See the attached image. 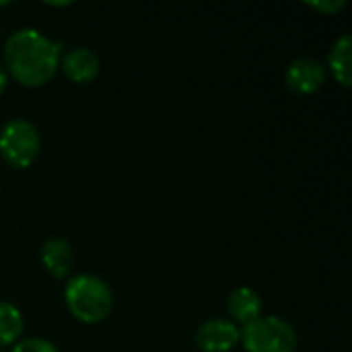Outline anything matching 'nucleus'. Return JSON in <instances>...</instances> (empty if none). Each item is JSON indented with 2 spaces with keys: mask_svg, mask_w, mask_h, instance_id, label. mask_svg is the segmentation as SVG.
Instances as JSON below:
<instances>
[{
  "mask_svg": "<svg viewBox=\"0 0 352 352\" xmlns=\"http://www.w3.org/2000/svg\"><path fill=\"white\" fill-rule=\"evenodd\" d=\"M41 264L45 266V270L62 280V278H68L70 274V268H72V248L66 239H60V237H52L47 239L43 245H41Z\"/></svg>",
  "mask_w": 352,
  "mask_h": 352,
  "instance_id": "8",
  "label": "nucleus"
},
{
  "mask_svg": "<svg viewBox=\"0 0 352 352\" xmlns=\"http://www.w3.org/2000/svg\"><path fill=\"white\" fill-rule=\"evenodd\" d=\"M6 4H10V2H0V6H6Z\"/></svg>",
  "mask_w": 352,
  "mask_h": 352,
  "instance_id": "16",
  "label": "nucleus"
},
{
  "mask_svg": "<svg viewBox=\"0 0 352 352\" xmlns=\"http://www.w3.org/2000/svg\"><path fill=\"white\" fill-rule=\"evenodd\" d=\"M64 301L78 322L99 324L109 316L113 295L103 278L95 274H76L66 283Z\"/></svg>",
  "mask_w": 352,
  "mask_h": 352,
  "instance_id": "2",
  "label": "nucleus"
},
{
  "mask_svg": "<svg viewBox=\"0 0 352 352\" xmlns=\"http://www.w3.org/2000/svg\"><path fill=\"white\" fill-rule=\"evenodd\" d=\"M23 316L21 311L6 301H0V346H12L23 336Z\"/></svg>",
  "mask_w": 352,
  "mask_h": 352,
  "instance_id": "11",
  "label": "nucleus"
},
{
  "mask_svg": "<svg viewBox=\"0 0 352 352\" xmlns=\"http://www.w3.org/2000/svg\"><path fill=\"white\" fill-rule=\"evenodd\" d=\"M8 74L23 87H41L52 80L60 66V43L37 29L14 31L4 45Z\"/></svg>",
  "mask_w": 352,
  "mask_h": 352,
  "instance_id": "1",
  "label": "nucleus"
},
{
  "mask_svg": "<svg viewBox=\"0 0 352 352\" xmlns=\"http://www.w3.org/2000/svg\"><path fill=\"white\" fill-rule=\"evenodd\" d=\"M239 342V328L231 320L212 318L196 332V346L200 352H229Z\"/></svg>",
  "mask_w": 352,
  "mask_h": 352,
  "instance_id": "5",
  "label": "nucleus"
},
{
  "mask_svg": "<svg viewBox=\"0 0 352 352\" xmlns=\"http://www.w3.org/2000/svg\"><path fill=\"white\" fill-rule=\"evenodd\" d=\"M285 80L293 93L311 95L324 85L326 68L322 62H318L314 58H299V60L291 62V66L287 68Z\"/></svg>",
  "mask_w": 352,
  "mask_h": 352,
  "instance_id": "6",
  "label": "nucleus"
},
{
  "mask_svg": "<svg viewBox=\"0 0 352 352\" xmlns=\"http://www.w3.org/2000/svg\"><path fill=\"white\" fill-rule=\"evenodd\" d=\"M41 151L37 128L29 120H10L0 130V155L16 169H27L35 163Z\"/></svg>",
  "mask_w": 352,
  "mask_h": 352,
  "instance_id": "4",
  "label": "nucleus"
},
{
  "mask_svg": "<svg viewBox=\"0 0 352 352\" xmlns=\"http://www.w3.org/2000/svg\"><path fill=\"white\" fill-rule=\"evenodd\" d=\"M99 58L89 47H72L62 58V70L72 82H91L99 74Z\"/></svg>",
  "mask_w": 352,
  "mask_h": 352,
  "instance_id": "7",
  "label": "nucleus"
},
{
  "mask_svg": "<svg viewBox=\"0 0 352 352\" xmlns=\"http://www.w3.org/2000/svg\"><path fill=\"white\" fill-rule=\"evenodd\" d=\"M239 342L245 352H295L297 334L287 320L278 316H260L239 330Z\"/></svg>",
  "mask_w": 352,
  "mask_h": 352,
  "instance_id": "3",
  "label": "nucleus"
},
{
  "mask_svg": "<svg viewBox=\"0 0 352 352\" xmlns=\"http://www.w3.org/2000/svg\"><path fill=\"white\" fill-rule=\"evenodd\" d=\"M352 39L351 35H342L330 50L328 54V66L334 74V78L342 85V87H351L352 80Z\"/></svg>",
  "mask_w": 352,
  "mask_h": 352,
  "instance_id": "10",
  "label": "nucleus"
},
{
  "mask_svg": "<svg viewBox=\"0 0 352 352\" xmlns=\"http://www.w3.org/2000/svg\"><path fill=\"white\" fill-rule=\"evenodd\" d=\"M307 6L324 14H334L346 6V0H320V2H307Z\"/></svg>",
  "mask_w": 352,
  "mask_h": 352,
  "instance_id": "13",
  "label": "nucleus"
},
{
  "mask_svg": "<svg viewBox=\"0 0 352 352\" xmlns=\"http://www.w3.org/2000/svg\"><path fill=\"white\" fill-rule=\"evenodd\" d=\"M227 309L231 314V322L233 324L248 326V324H252L254 320H258L262 316V299H260V295L254 289L239 287V289H235L229 295Z\"/></svg>",
  "mask_w": 352,
  "mask_h": 352,
  "instance_id": "9",
  "label": "nucleus"
},
{
  "mask_svg": "<svg viewBox=\"0 0 352 352\" xmlns=\"http://www.w3.org/2000/svg\"><path fill=\"white\" fill-rule=\"evenodd\" d=\"M10 352H60L45 338H25L12 344Z\"/></svg>",
  "mask_w": 352,
  "mask_h": 352,
  "instance_id": "12",
  "label": "nucleus"
},
{
  "mask_svg": "<svg viewBox=\"0 0 352 352\" xmlns=\"http://www.w3.org/2000/svg\"><path fill=\"white\" fill-rule=\"evenodd\" d=\"M6 82H8V74H6L4 66L0 64V95L4 93V89H6Z\"/></svg>",
  "mask_w": 352,
  "mask_h": 352,
  "instance_id": "14",
  "label": "nucleus"
},
{
  "mask_svg": "<svg viewBox=\"0 0 352 352\" xmlns=\"http://www.w3.org/2000/svg\"><path fill=\"white\" fill-rule=\"evenodd\" d=\"M0 352H2V351H0Z\"/></svg>",
  "mask_w": 352,
  "mask_h": 352,
  "instance_id": "17",
  "label": "nucleus"
},
{
  "mask_svg": "<svg viewBox=\"0 0 352 352\" xmlns=\"http://www.w3.org/2000/svg\"><path fill=\"white\" fill-rule=\"evenodd\" d=\"M50 6H70L72 2H47Z\"/></svg>",
  "mask_w": 352,
  "mask_h": 352,
  "instance_id": "15",
  "label": "nucleus"
}]
</instances>
